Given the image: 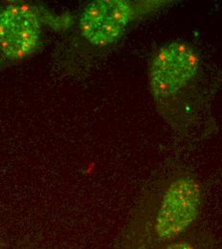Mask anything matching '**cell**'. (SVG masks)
I'll list each match as a JSON object with an SVG mask.
<instances>
[{"mask_svg": "<svg viewBox=\"0 0 222 249\" xmlns=\"http://www.w3.org/2000/svg\"><path fill=\"white\" fill-rule=\"evenodd\" d=\"M200 187L191 178H180L166 191L154 222L159 239L171 241L184 233L198 216Z\"/></svg>", "mask_w": 222, "mask_h": 249, "instance_id": "cell-1", "label": "cell"}, {"mask_svg": "<svg viewBox=\"0 0 222 249\" xmlns=\"http://www.w3.org/2000/svg\"><path fill=\"white\" fill-rule=\"evenodd\" d=\"M40 18L27 4H10L0 11V53L16 61L29 56L40 36Z\"/></svg>", "mask_w": 222, "mask_h": 249, "instance_id": "cell-2", "label": "cell"}, {"mask_svg": "<svg viewBox=\"0 0 222 249\" xmlns=\"http://www.w3.org/2000/svg\"><path fill=\"white\" fill-rule=\"evenodd\" d=\"M197 56L186 43L172 42L156 54L151 67V87L157 98L176 93L197 71Z\"/></svg>", "mask_w": 222, "mask_h": 249, "instance_id": "cell-3", "label": "cell"}, {"mask_svg": "<svg viewBox=\"0 0 222 249\" xmlns=\"http://www.w3.org/2000/svg\"><path fill=\"white\" fill-rule=\"evenodd\" d=\"M133 14L134 10L128 1H94L85 9L80 19V30L90 43L107 45L121 36Z\"/></svg>", "mask_w": 222, "mask_h": 249, "instance_id": "cell-4", "label": "cell"}, {"mask_svg": "<svg viewBox=\"0 0 222 249\" xmlns=\"http://www.w3.org/2000/svg\"><path fill=\"white\" fill-rule=\"evenodd\" d=\"M161 249H194L193 246L188 242H175L171 243Z\"/></svg>", "mask_w": 222, "mask_h": 249, "instance_id": "cell-5", "label": "cell"}]
</instances>
